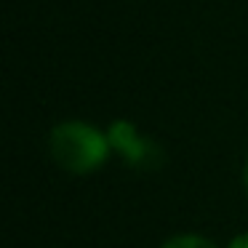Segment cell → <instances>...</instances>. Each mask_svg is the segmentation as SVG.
<instances>
[{
  "label": "cell",
  "mask_w": 248,
  "mask_h": 248,
  "mask_svg": "<svg viewBox=\"0 0 248 248\" xmlns=\"http://www.w3.org/2000/svg\"><path fill=\"white\" fill-rule=\"evenodd\" d=\"M109 139L86 123H62L51 131V155L72 173H88L107 160Z\"/></svg>",
  "instance_id": "6da1fadb"
},
{
  "label": "cell",
  "mask_w": 248,
  "mask_h": 248,
  "mask_svg": "<svg viewBox=\"0 0 248 248\" xmlns=\"http://www.w3.org/2000/svg\"><path fill=\"white\" fill-rule=\"evenodd\" d=\"M163 248H216V246L200 235H179V237H171Z\"/></svg>",
  "instance_id": "3957f363"
},
{
  "label": "cell",
  "mask_w": 248,
  "mask_h": 248,
  "mask_svg": "<svg viewBox=\"0 0 248 248\" xmlns=\"http://www.w3.org/2000/svg\"><path fill=\"white\" fill-rule=\"evenodd\" d=\"M109 147L134 168H157L163 163V150L152 139L141 136L134 123L115 120L107 131Z\"/></svg>",
  "instance_id": "7a4b0ae2"
},
{
  "label": "cell",
  "mask_w": 248,
  "mask_h": 248,
  "mask_svg": "<svg viewBox=\"0 0 248 248\" xmlns=\"http://www.w3.org/2000/svg\"><path fill=\"white\" fill-rule=\"evenodd\" d=\"M243 179H246V189H248V157H246V168H243Z\"/></svg>",
  "instance_id": "5b68a950"
},
{
  "label": "cell",
  "mask_w": 248,
  "mask_h": 248,
  "mask_svg": "<svg viewBox=\"0 0 248 248\" xmlns=\"http://www.w3.org/2000/svg\"><path fill=\"white\" fill-rule=\"evenodd\" d=\"M230 248H248V232H243V235H237L235 240L230 243Z\"/></svg>",
  "instance_id": "277c9868"
}]
</instances>
